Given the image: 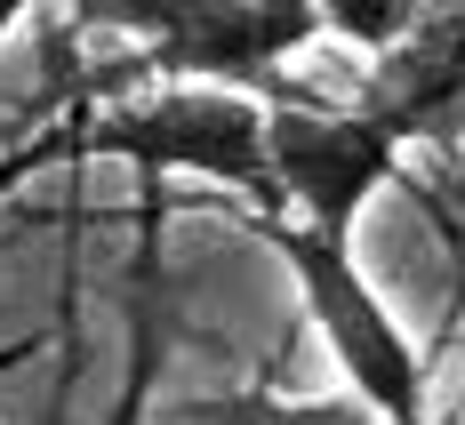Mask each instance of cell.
Masks as SVG:
<instances>
[{"label": "cell", "mask_w": 465, "mask_h": 425, "mask_svg": "<svg viewBox=\"0 0 465 425\" xmlns=\"http://www.w3.org/2000/svg\"><path fill=\"white\" fill-rule=\"evenodd\" d=\"M177 425H385L345 385V393H313V401H281V393H257V385H225V393H201L177 410Z\"/></svg>", "instance_id": "cell-6"}, {"label": "cell", "mask_w": 465, "mask_h": 425, "mask_svg": "<svg viewBox=\"0 0 465 425\" xmlns=\"http://www.w3.org/2000/svg\"><path fill=\"white\" fill-rule=\"evenodd\" d=\"M425 0H313V16H322V33H337L345 48H361V56H377V48H393L410 25H418Z\"/></svg>", "instance_id": "cell-7"}, {"label": "cell", "mask_w": 465, "mask_h": 425, "mask_svg": "<svg viewBox=\"0 0 465 425\" xmlns=\"http://www.w3.org/2000/svg\"><path fill=\"white\" fill-rule=\"evenodd\" d=\"M265 177H273V209L289 201L297 225L353 241V217L370 209V193L401 177V144L370 129L361 113L281 96V104H265Z\"/></svg>", "instance_id": "cell-3"}, {"label": "cell", "mask_w": 465, "mask_h": 425, "mask_svg": "<svg viewBox=\"0 0 465 425\" xmlns=\"http://www.w3.org/2000/svg\"><path fill=\"white\" fill-rule=\"evenodd\" d=\"M16 169H33V153H16V161H8V169H0V185H8V177H16Z\"/></svg>", "instance_id": "cell-9"}, {"label": "cell", "mask_w": 465, "mask_h": 425, "mask_svg": "<svg viewBox=\"0 0 465 425\" xmlns=\"http://www.w3.org/2000/svg\"><path fill=\"white\" fill-rule=\"evenodd\" d=\"M353 113L393 144H458L465 137V0H425L418 25L377 48Z\"/></svg>", "instance_id": "cell-5"}, {"label": "cell", "mask_w": 465, "mask_h": 425, "mask_svg": "<svg viewBox=\"0 0 465 425\" xmlns=\"http://www.w3.org/2000/svg\"><path fill=\"white\" fill-rule=\"evenodd\" d=\"M322 41L313 0H161L144 56L169 81H217V89H265L281 56Z\"/></svg>", "instance_id": "cell-4"}, {"label": "cell", "mask_w": 465, "mask_h": 425, "mask_svg": "<svg viewBox=\"0 0 465 425\" xmlns=\"http://www.w3.org/2000/svg\"><path fill=\"white\" fill-rule=\"evenodd\" d=\"M48 153H104V161H129L144 177L161 169H193V177H217L241 185L273 209V177H265V104L249 89H217V81H169L153 96L129 104H96L73 137L33 144V161Z\"/></svg>", "instance_id": "cell-1"}, {"label": "cell", "mask_w": 465, "mask_h": 425, "mask_svg": "<svg viewBox=\"0 0 465 425\" xmlns=\"http://www.w3.org/2000/svg\"><path fill=\"white\" fill-rule=\"evenodd\" d=\"M25 8H33V0H0V41L16 33V16H25Z\"/></svg>", "instance_id": "cell-8"}, {"label": "cell", "mask_w": 465, "mask_h": 425, "mask_svg": "<svg viewBox=\"0 0 465 425\" xmlns=\"http://www.w3.org/2000/svg\"><path fill=\"white\" fill-rule=\"evenodd\" d=\"M265 241L289 257V273L305 289V313L322 321V345H329V361L345 370V385L385 425H425V353L385 313V297L361 282L353 241L322 233V225H289V217H265Z\"/></svg>", "instance_id": "cell-2"}]
</instances>
